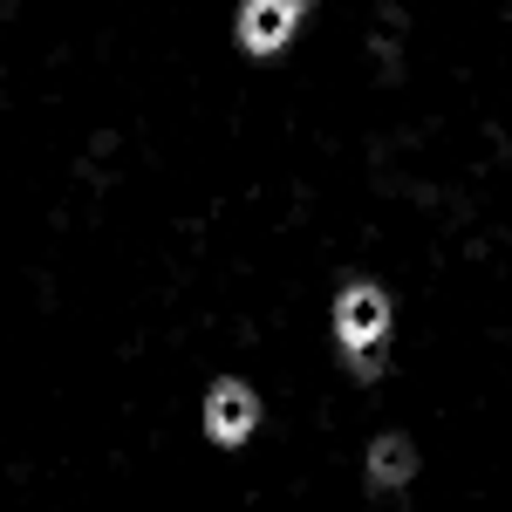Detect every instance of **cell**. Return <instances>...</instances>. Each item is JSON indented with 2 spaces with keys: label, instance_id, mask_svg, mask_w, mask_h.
<instances>
[{
  "label": "cell",
  "instance_id": "4",
  "mask_svg": "<svg viewBox=\"0 0 512 512\" xmlns=\"http://www.w3.org/2000/svg\"><path fill=\"white\" fill-rule=\"evenodd\" d=\"M410 472H417V444L410 437H376L369 444V485L376 492H396V485H410Z\"/></svg>",
  "mask_w": 512,
  "mask_h": 512
},
{
  "label": "cell",
  "instance_id": "1",
  "mask_svg": "<svg viewBox=\"0 0 512 512\" xmlns=\"http://www.w3.org/2000/svg\"><path fill=\"white\" fill-rule=\"evenodd\" d=\"M383 335H390V301H383V287L349 280V287L335 294V342H342V355H355L362 376H376L369 355L383 349Z\"/></svg>",
  "mask_w": 512,
  "mask_h": 512
},
{
  "label": "cell",
  "instance_id": "3",
  "mask_svg": "<svg viewBox=\"0 0 512 512\" xmlns=\"http://www.w3.org/2000/svg\"><path fill=\"white\" fill-rule=\"evenodd\" d=\"M253 424H260V396L246 390V383H219V390L205 396V437L212 444H246L253 437Z\"/></svg>",
  "mask_w": 512,
  "mask_h": 512
},
{
  "label": "cell",
  "instance_id": "2",
  "mask_svg": "<svg viewBox=\"0 0 512 512\" xmlns=\"http://www.w3.org/2000/svg\"><path fill=\"white\" fill-rule=\"evenodd\" d=\"M301 14H308V0H246L239 7V48L246 55H280L301 28Z\"/></svg>",
  "mask_w": 512,
  "mask_h": 512
}]
</instances>
